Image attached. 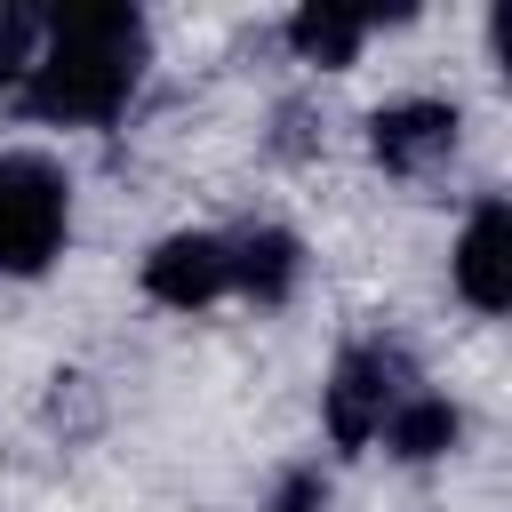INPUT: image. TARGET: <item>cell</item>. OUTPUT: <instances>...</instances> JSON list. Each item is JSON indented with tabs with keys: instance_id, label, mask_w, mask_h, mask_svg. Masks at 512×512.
I'll return each instance as SVG.
<instances>
[{
	"instance_id": "obj_11",
	"label": "cell",
	"mask_w": 512,
	"mask_h": 512,
	"mask_svg": "<svg viewBox=\"0 0 512 512\" xmlns=\"http://www.w3.org/2000/svg\"><path fill=\"white\" fill-rule=\"evenodd\" d=\"M264 512H328V480H320V472H288Z\"/></svg>"
},
{
	"instance_id": "obj_8",
	"label": "cell",
	"mask_w": 512,
	"mask_h": 512,
	"mask_svg": "<svg viewBox=\"0 0 512 512\" xmlns=\"http://www.w3.org/2000/svg\"><path fill=\"white\" fill-rule=\"evenodd\" d=\"M296 272H304V248H296V232H280V224H256V232H240V240H232V296L280 304V296L296 288Z\"/></svg>"
},
{
	"instance_id": "obj_1",
	"label": "cell",
	"mask_w": 512,
	"mask_h": 512,
	"mask_svg": "<svg viewBox=\"0 0 512 512\" xmlns=\"http://www.w3.org/2000/svg\"><path fill=\"white\" fill-rule=\"evenodd\" d=\"M144 16L120 0H80V8H48L40 24V56L24 72V112L56 120V128H104L128 112L136 80H144Z\"/></svg>"
},
{
	"instance_id": "obj_9",
	"label": "cell",
	"mask_w": 512,
	"mask_h": 512,
	"mask_svg": "<svg viewBox=\"0 0 512 512\" xmlns=\"http://www.w3.org/2000/svg\"><path fill=\"white\" fill-rule=\"evenodd\" d=\"M456 432H464V416H456L440 392H408V400L384 416V432H376V440H384L400 464H432V456H448V448H456Z\"/></svg>"
},
{
	"instance_id": "obj_5",
	"label": "cell",
	"mask_w": 512,
	"mask_h": 512,
	"mask_svg": "<svg viewBox=\"0 0 512 512\" xmlns=\"http://www.w3.org/2000/svg\"><path fill=\"white\" fill-rule=\"evenodd\" d=\"M448 272H456V296H464L472 312H504V304H512V208H504V200H480V208L464 216Z\"/></svg>"
},
{
	"instance_id": "obj_2",
	"label": "cell",
	"mask_w": 512,
	"mask_h": 512,
	"mask_svg": "<svg viewBox=\"0 0 512 512\" xmlns=\"http://www.w3.org/2000/svg\"><path fill=\"white\" fill-rule=\"evenodd\" d=\"M72 184L48 152H0V280H32L64 256Z\"/></svg>"
},
{
	"instance_id": "obj_7",
	"label": "cell",
	"mask_w": 512,
	"mask_h": 512,
	"mask_svg": "<svg viewBox=\"0 0 512 512\" xmlns=\"http://www.w3.org/2000/svg\"><path fill=\"white\" fill-rule=\"evenodd\" d=\"M376 24H384L376 8H344V0H304V8L288 16V48H296L304 64H328V72H344V64L360 56V40H368Z\"/></svg>"
},
{
	"instance_id": "obj_3",
	"label": "cell",
	"mask_w": 512,
	"mask_h": 512,
	"mask_svg": "<svg viewBox=\"0 0 512 512\" xmlns=\"http://www.w3.org/2000/svg\"><path fill=\"white\" fill-rule=\"evenodd\" d=\"M408 392H416V376H408L400 344H352L336 360V376H328V440L336 448H368Z\"/></svg>"
},
{
	"instance_id": "obj_6",
	"label": "cell",
	"mask_w": 512,
	"mask_h": 512,
	"mask_svg": "<svg viewBox=\"0 0 512 512\" xmlns=\"http://www.w3.org/2000/svg\"><path fill=\"white\" fill-rule=\"evenodd\" d=\"M456 104H440V96H408V104H384L376 120H368V152L392 168V176H416V168H432V160H448L456 152Z\"/></svg>"
},
{
	"instance_id": "obj_4",
	"label": "cell",
	"mask_w": 512,
	"mask_h": 512,
	"mask_svg": "<svg viewBox=\"0 0 512 512\" xmlns=\"http://www.w3.org/2000/svg\"><path fill=\"white\" fill-rule=\"evenodd\" d=\"M144 296L168 312H200V304L232 296V240L224 232H168L144 256Z\"/></svg>"
},
{
	"instance_id": "obj_10",
	"label": "cell",
	"mask_w": 512,
	"mask_h": 512,
	"mask_svg": "<svg viewBox=\"0 0 512 512\" xmlns=\"http://www.w3.org/2000/svg\"><path fill=\"white\" fill-rule=\"evenodd\" d=\"M40 24H48V8H0V88H24V72H32V56H40Z\"/></svg>"
}]
</instances>
